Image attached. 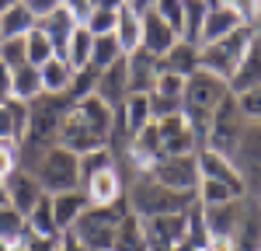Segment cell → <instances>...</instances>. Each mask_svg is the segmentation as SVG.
Listing matches in <instances>:
<instances>
[{
  "instance_id": "11a10c76",
  "label": "cell",
  "mask_w": 261,
  "mask_h": 251,
  "mask_svg": "<svg viewBox=\"0 0 261 251\" xmlns=\"http://www.w3.org/2000/svg\"><path fill=\"white\" fill-rule=\"evenodd\" d=\"M0 206H11V203H7V182H4V178H0Z\"/></svg>"
},
{
  "instance_id": "f35d334b",
  "label": "cell",
  "mask_w": 261,
  "mask_h": 251,
  "mask_svg": "<svg viewBox=\"0 0 261 251\" xmlns=\"http://www.w3.org/2000/svg\"><path fill=\"white\" fill-rule=\"evenodd\" d=\"M115 21H119V11H112V7H91L84 28H87L91 35H112V32H115Z\"/></svg>"
},
{
  "instance_id": "60d3db41",
  "label": "cell",
  "mask_w": 261,
  "mask_h": 251,
  "mask_svg": "<svg viewBox=\"0 0 261 251\" xmlns=\"http://www.w3.org/2000/svg\"><path fill=\"white\" fill-rule=\"evenodd\" d=\"M0 63L7 70H18L28 63V49H24V39H4L0 42Z\"/></svg>"
},
{
  "instance_id": "7402d4cb",
  "label": "cell",
  "mask_w": 261,
  "mask_h": 251,
  "mask_svg": "<svg viewBox=\"0 0 261 251\" xmlns=\"http://www.w3.org/2000/svg\"><path fill=\"white\" fill-rule=\"evenodd\" d=\"M49 203H53V220H56V230L60 234L73 227L77 216L91 206L87 195H84V188H70V192H60V195H49Z\"/></svg>"
},
{
  "instance_id": "f546056e",
  "label": "cell",
  "mask_w": 261,
  "mask_h": 251,
  "mask_svg": "<svg viewBox=\"0 0 261 251\" xmlns=\"http://www.w3.org/2000/svg\"><path fill=\"white\" fill-rule=\"evenodd\" d=\"M205 11L209 4L205 0H181V39L199 45V32H202V21H205Z\"/></svg>"
},
{
  "instance_id": "6da1fadb",
  "label": "cell",
  "mask_w": 261,
  "mask_h": 251,
  "mask_svg": "<svg viewBox=\"0 0 261 251\" xmlns=\"http://www.w3.org/2000/svg\"><path fill=\"white\" fill-rule=\"evenodd\" d=\"M199 203L195 192H178V188L161 185L150 171L125 174V209L133 216H161V213H185Z\"/></svg>"
},
{
  "instance_id": "30bf717a",
  "label": "cell",
  "mask_w": 261,
  "mask_h": 251,
  "mask_svg": "<svg viewBox=\"0 0 261 251\" xmlns=\"http://www.w3.org/2000/svg\"><path fill=\"white\" fill-rule=\"evenodd\" d=\"M157 136H161V157H174V154H195L199 143H195V133L185 119V112H174V115H164L157 119Z\"/></svg>"
},
{
  "instance_id": "816d5d0a",
  "label": "cell",
  "mask_w": 261,
  "mask_h": 251,
  "mask_svg": "<svg viewBox=\"0 0 261 251\" xmlns=\"http://www.w3.org/2000/svg\"><path fill=\"white\" fill-rule=\"evenodd\" d=\"M129 7H133V11H136V14H143V11H146V7H153V0H136V4H129Z\"/></svg>"
},
{
  "instance_id": "9a60e30c",
  "label": "cell",
  "mask_w": 261,
  "mask_h": 251,
  "mask_svg": "<svg viewBox=\"0 0 261 251\" xmlns=\"http://www.w3.org/2000/svg\"><path fill=\"white\" fill-rule=\"evenodd\" d=\"M125 73H129V94H150L161 73V60L146 49H136L125 56Z\"/></svg>"
},
{
  "instance_id": "680465c9",
  "label": "cell",
  "mask_w": 261,
  "mask_h": 251,
  "mask_svg": "<svg viewBox=\"0 0 261 251\" xmlns=\"http://www.w3.org/2000/svg\"><path fill=\"white\" fill-rule=\"evenodd\" d=\"M254 203H258V209H261V192H258V199H254Z\"/></svg>"
},
{
  "instance_id": "bcb514c9",
  "label": "cell",
  "mask_w": 261,
  "mask_h": 251,
  "mask_svg": "<svg viewBox=\"0 0 261 251\" xmlns=\"http://www.w3.org/2000/svg\"><path fill=\"white\" fill-rule=\"evenodd\" d=\"M21 164V157H18V143H11V140H4L0 143V178H7L14 167Z\"/></svg>"
},
{
  "instance_id": "3957f363",
  "label": "cell",
  "mask_w": 261,
  "mask_h": 251,
  "mask_svg": "<svg viewBox=\"0 0 261 251\" xmlns=\"http://www.w3.org/2000/svg\"><path fill=\"white\" fill-rule=\"evenodd\" d=\"M35 182L42 185L45 195H60V192H70V188H81V167H77V154L66 150V146H49L42 154L35 167H32Z\"/></svg>"
},
{
  "instance_id": "74e56055",
  "label": "cell",
  "mask_w": 261,
  "mask_h": 251,
  "mask_svg": "<svg viewBox=\"0 0 261 251\" xmlns=\"http://www.w3.org/2000/svg\"><path fill=\"white\" fill-rule=\"evenodd\" d=\"M98 66H84V70H73V81H70V91H66V98L70 102H81V98H87V94H94V87H98Z\"/></svg>"
},
{
  "instance_id": "4316f807",
  "label": "cell",
  "mask_w": 261,
  "mask_h": 251,
  "mask_svg": "<svg viewBox=\"0 0 261 251\" xmlns=\"http://www.w3.org/2000/svg\"><path fill=\"white\" fill-rule=\"evenodd\" d=\"M39 77H42V94H66L70 91V81H73V70L70 63L53 56L39 66Z\"/></svg>"
},
{
  "instance_id": "d590c367",
  "label": "cell",
  "mask_w": 261,
  "mask_h": 251,
  "mask_svg": "<svg viewBox=\"0 0 261 251\" xmlns=\"http://www.w3.org/2000/svg\"><path fill=\"white\" fill-rule=\"evenodd\" d=\"M119 157L108 150V146H98V150H87V154H77V167H81V182H87L91 174H98L105 167H115Z\"/></svg>"
},
{
  "instance_id": "f1b7e54d",
  "label": "cell",
  "mask_w": 261,
  "mask_h": 251,
  "mask_svg": "<svg viewBox=\"0 0 261 251\" xmlns=\"http://www.w3.org/2000/svg\"><path fill=\"white\" fill-rule=\"evenodd\" d=\"M42 94V77H39V66L24 63L18 70H11V98L14 102H35Z\"/></svg>"
},
{
  "instance_id": "9c48e42d",
  "label": "cell",
  "mask_w": 261,
  "mask_h": 251,
  "mask_svg": "<svg viewBox=\"0 0 261 251\" xmlns=\"http://www.w3.org/2000/svg\"><path fill=\"white\" fill-rule=\"evenodd\" d=\"M81 188L91 206H119V203H125V171H122V164L105 167L98 174H91L87 182H81Z\"/></svg>"
},
{
  "instance_id": "603a6c76",
  "label": "cell",
  "mask_w": 261,
  "mask_h": 251,
  "mask_svg": "<svg viewBox=\"0 0 261 251\" xmlns=\"http://www.w3.org/2000/svg\"><path fill=\"white\" fill-rule=\"evenodd\" d=\"M161 70H171V73H178V77H192V73L199 70V45L178 39L161 56Z\"/></svg>"
},
{
  "instance_id": "7bdbcfd3",
  "label": "cell",
  "mask_w": 261,
  "mask_h": 251,
  "mask_svg": "<svg viewBox=\"0 0 261 251\" xmlns=\"http://www.w3.org/2000/svg\"><path fill=\"white\" fill-rule=\"evenodd\" d=\"M185 81H188V77H178V73H171V70H161V73H157V84H153V91H150V94L181 98V91H185Z\"/></svg>"
},
{
  "instance_id": "7dc6e473",
  "label": "cell",
  "mask_w": 261,
  "mask_h": 251,
  "mask_svg": "<svg viewBox=\"0 0 261 251\" xmlns=\"http://www.w3.org/2000/svg\"><path fill=\"white\" fill-rule=\"evenodd\" d=\"M56 251H87V248L81 244V237H77L73 230H63L60 241H56Z\"/></svg>"
},
{
  "instance_id": "44dd1931",
  "label": "cell",
  "mask_w": 261,
  "mask_h": 251,
  "mask_svg": "<svg viewBox=\"0 0 261 251\" xmlns=\"http://www.w3.org/2000/svg\"><path fill=\"white\" fill-rule=\"evenodd\" d=\"M233 28H241V18L233 14V7L230 4H209L205 21H202V32H199V45H209V42L223 39Z\"/></svg>"
},
{
  "instance_id": "5b68a950",
  "label": "cell",
  "mask_w": 261,
  "mask_h": 251,
  "mask_svg": "<svg viewBox=\"0 0 261 251\" xmlns=\"http://www.w3.org/2000/svg\"><path fill=\"white\" fill-rule=\"evenodd\" d=\"M244 129H247V119L241 115V108H237V94L230 91V94L216 105V112L209 115L205 146L216 150V154H223V157H233V150H237V143H241Z\"/></svg>"
},
{
  "instance_id": "db71d44e",
  "label": "cell",
  "mask_w": 261,
  "mask_h": 251,
  "mask_svg": "<svg viewBox=\"0 0 261 251\" xmlns=\"http://www.w3.org/2000/svg\"><path fill=\"white\" fill-rule=\"evenodd\" d=\"M171 251H205V248H195V244H188V241H181V244H174Z\"/></svg>"
},
{
  "instance_id": "d6a6232c",
  "label": "cell",
  "mask_w": 261,
  "mask_h": 251,
  "mask_svg": "<svg viewBox=\"0 0 261 251\" xmlns=\"http://www.w3.org/2000/svg\"><path fill=\"white\" fill-rule=\"evenodd\" d=\"M112 251H150V244H146V237H143V230H140V220H136L133 213L122 216Z\"/></svg>"
},
{
  "instance_id": "ac0fdd59",
  "label": "cell",
  "mask_w": 261,
  "mask_h": 251,
  "mask_svg": "<svg viewBox=\"0 0 261 251\" xmlns=\"http://www.w3.org/2000/svg\"><path fill=\"white\" fill-rule=\"evenodd\" d=\"M230 91L233 94H241V91H247V87H254V84H261V35L254 32V39H251V45H247V53L241 56V63H237V70L230 73Z\"/></svg>"
},
{
  "instance_id": "6f0895ef",
  "label": "cell",
  "mask_w": 261,
  "mask_h": 251,
  "mask_svg": "<svg viewBox=\"0 0 261 251\" xmlns=\"http://www.w3.org/2000/svg\"><path fill=\"white\" fill-rule=\"evenodd\" d=\"M11 248V241H4V237H0V251H7Z\"/></svg>"
},
{
  "instance_id": "7c38bea8",
  "label": "cell",
  "mask_w": 261,
  "mask_h": 251,
  "mask_svg": "<svg viewBox=\"0 0 261 251\" xmlns=\"http://www.w3.org/2000/svg\"><path fill=\"white\" fill-rule=\"evenodd\" d=\"M195 161H199V178L223 182V185H230V188H237V192L247 195V185H244L241 171H237V164H233L230 157H223V154H216V150L202 146V150H195Z\"/></svg>"
},
{
  "instance_id": "ab89813d",
  "label": "cell",
  "mask_w": 261,
  "mask_h": 251,
  "mask_svg": "<svg viewBox=\"0 0 261 251\" xmlns=\"http://www.w3.org/2000/svg\"><path fill=\"white\" fill-rule=\"evenodd\" d=\"M0 237L4 241L24 237V213H18L14 206H0Z\"/></svg>"
},
{
  "instance_id": "484cf974",
  "label": "cell",
  "mask_w": 261,
  "mask_h": 251,
  "mask_svg": "<svg viewBox=\"0 0 261 251\" xmlns=\"http://www.w3.org/2000/svg\"><path fill=\"white\" fill-rule=\"evenodd\" d=\"M119 115H122V126H125L129 140H133L143 126L153 119V112H150V94H125V102L119 105Z\"/></svg>"
},
{
  "instance_id": "277c9868",
  "label": "cell",
  "mask_w": 261,
  "mask_h": 251,
  "mask_svg": "<svg viewBox=\"0 0 261 251\" xmlns=\"http://www.w3.org/2000/svg\"><path fill=\"white\" fill-rule=\"evenodd\" d=\"M254 32H258V28L241 24V28H233V32L223 35V39L209 42V45H199V70H209V73H216V77H223V81H230V73L237 70L241 56L247 53Z\"/></svg>"
},
{
  "instance_id": "d4e9b609",
  "label": "cell",
  "mask_w": 261,
  "mask_h": 251,
  "mask_svg": "<svg viewBox=\"0 0 261 251\" xmlns=\"http://www.w3.org/2000/svg\"><path fill=\"white\" fill-rule=\"evenodd\" d=\"M24 122H28V105L24 102H0V140H11V143H21L24 136Z\"/></svg>"
},
{
  "instance_id": "d6986e66",
  "label": "cell",
  "mask_w": 261,
  "mask_h": 251,
  "mask_svg": "<svg viewBox=\"0 0 261 251\" xmlns=\"http://www.w3.org/2000/svg\"><path fill=\"white\" fill-rule=\"evenodd\" d=\"M35 24H39L42 32H45V39L53 42L56 56L63 60V53H66V42H70V35H73V28H77V18H73V14H70V11H66V7L60 4L56 11L42 14V18L35 21Z\"/></svg>"
},
{
  "instance_id": "cb8c5ba5",
  "label": "cell",
  "mask_w": 261,
  "mask_h": 251,
  "mask_svg": "<svg viewBox=\"0 0 261 251\" xmlns=\"http://www.w3.org/2000/svg\"><path fill=\"white\" fill-rule=\"evenodd\" d=\"M35 14H32V7L21 0V4H14V7H7L4 14H0V42L4 39H24L32 28H35Z\"/></svg>"
},
{
  "instance_id": "94428289",
  "label": "cell",
  "mask_w": 261,
  "mask_h": 251,
  "mask_svg": "<svg viewBox=\"0 0 261 251\" xmlns=\"http://www.w3.org/2000/svg\"><path fill=\"white\" fill-rule=\"evenodd\" d=\"M258 251H261V241H258Z\"/></svg>"
},
{
  "instance_id": "5bb4252c",
  "label": "cell",
  "mask_w": 261,
  "mask_h": 251,
  "mask_svg": "<svg viewBox=\"0 0 261 251\" xmlns=\"http://www.w3.org/2000/svg\"><path fill=\"white\" fill-rule=\"evenodd\" d=\"M4 182H7V203L18 209V213H24V216H28V213L35 209V203L45 195V192H42V185L35 182V174H32L28 167H21V164L14 167Z\"/></svg>"
},
{
  "instance_id": "8d00e7d4",
  "label": "cell",
  "mask_w": 261,
  "mask_h": 251,
  "mask_svg": "<svg viewBox=\"0 0 261 251\" xmlns=\"http://www.w3.org/2000/svg\"><path fill=\"white\" fill-rule=\"evenodd\" d=\"M24 49H28V63H32V66H42L45 60H53V56H56L53 42L45 39V32H42L39 24H35V28L24 35Z\"/></svg>"
},
{
  "instance_id": "1f68e13d",
  "label": "cell",
  "mask_w": 261,
  "mask_h": 251,
  "mask_svg": "<svg viewBox=\"0 0 261 251\" xmlns=\"http://www.w3.org/2000/svg\"><path fill=\"white\" fill-rule=\"evenodd\" d=\"M91 42H94V35H91L84 24H77L73 35H70V42H66V53H63V60L70 63V70H84V66L91 63Z\"/></svg>"
},
{
  "instance_id": "ee69618b",
  "label": "cell",
  "mask_w": 261,
  "mask_h": 251,
  "mask_svg": "<svg viewBox=\"0 0 261 251\" xmlns=\"http://www.w3.org/2000/svg\"><path fill=\"white\" fill-rule=\"evenodd\" d=\"M230 7L241 18V24H247V28L261 24V0H230Z\"/></svg>"
},
{
  "instance_id": "f6af8a7d",
  "label": "cell",
  "mask_w": 261,
  "mask_h": 251,
  "mask_svg": "<svg viewBox=\"0 0 261 251\" xmlns=\"http://www.w3.org/2000/svg\"><path fill=\"white\" fill-rule=\"evenodd\" d=\"M153 11L174 28V35L181 39V0H153Z\"/></svg>"
},
{
  "instance_id": "b9f144b4",
  "label": "cell",
  "mask_w": 261,
  "mask_h": 251,
  "mask_svg": "<svg viewBox=\"0 0 261 251\" xmlns=\"http://www.w3.org/2000/svg\"><path fill=\"white\" fill-rule=\"evenodd\" d=\"M237 108H241V115L247 122H261V84L237 94Z\"/></svg>"
},
{
  "instance_id": "9f6ffc18",
  "label": "cell",
  "mask_w": 261,
  "mask_h": 251,
  "mask_svg": "<svg viewBox=\"0 0 261 251\" xmlns=\"http://www.w3.org/2000/svg\"><path fill=\"white\" fill-rule=\"evenodd\" d=\"M14 4H21V0H0V14H4L7 7H14Z\"/></svg>"
},
{
  "instance_id": "8fae6325",
  "label": "cell",
  "mask_w": 261,
  "mask_h": 251,
  "mask_svg": "<svg viewBox=\"0 0 261 251\" xmlns=\"http://www.w3.org/2000/svg\"><path fill=\"white\" fill-rule=\"evenodd\" d=\"M244 213H247V195L244 199H230V203H216V206H202V220H205L209 237H230L233 241Z\"/></svg>"
},
{
  "instance_id": "ffe728a7",
  "label": "cell",
  "mask_w": 261,
  "mask_h": 251,
  "mask_svg": "<svg viewBox=\"0 0 261 251\" xmlns=\"http://www.w3.org/2000/svg\"><path fill=\"white\" fill-rule=\"evenodd\" d=\"M94 94L105 98V102L112 105V108H119L125 102V94H129V73H125V56L119 63H112V66H105L98 73V87H94Z\"/></svg>"
},
{
  "instance_id": "f907efd6",
  "label": "cell",
  "mask_w": 261,
  "mask_h": 251,
  "mask_svg": "<svg viewBox=\"0 0 261 251\" xmlns=\"http://www.w3.org/2000/svg\"><path fill=\"white\" fill-rule=\"evenodd\" d=\"M98 7H112V11H119V7H125V0H98Z\"/></svg>"
},
{
  "instance_id": "91938a15",
  "label": "cell",
  "mask_w": 261,
  "mask_h": 251,
  "mask_svg": "<svg viewBox=\"0 0 261 251\" xmlns=\"http://www.w3.org/2000/svg\"><path fill=\"white\" fill-rule=\"evenodd\" d=\"M125 4H136V0H125Z\"/></svg>"
},
{
  "instance_id": "52a82bcc",
  "label": "cell",
  "mask_w": 261,
  "mask_h": 251,
  "mask_svg": "<svg viewBox=\"0 0 261 251\" xmlns=\"http://www.w3.org/2000/svg\"><path fill=\"white\" fill-rule=\"evenodd\" d=\"M150 174L167 188L178 192H195L199 188V161L195 154H174V157H161L157 164L150 167Z\"/></svg>"
},
{
  "instance_id": "8992f818",
  "label": "cell",
  "mask_w": 261,
  "mask_h": 251,
  "mask_svg": "<svg viewBox=\"0 0 261 251\" xmlns=\"http://www.w3.org/2000/svg\"><path fill=\"white\" fill-rule=\"evenodd\" d=\"M230 161L241 171L247 195H258L261 192V122H247V129H244L241 143H237Z\"/></svg>"
},
{
  "instance_id": "681fc988",
  "label": "cell",
  "mask_w": 261,
  "mask_h": 251,
  "mask_svg": "<svg viewBox=\"0 0 261 251\" xmlns=\"http://www.w3.org/2000/svg\"><path fill=\"white\" fill-rule=\"evenodd\" d=\"M11 98V70L0 63V102H7Z\"/></svg>"
},
{
  "instance_id": "e575fe53",
  "label": "cell",
  "mask_w": 261,
  "mask_h": 251,
  "mask_svg": "<svg viewBox=\"0 0 261 251\" xmlns=\"http://www.w3.org/2000/svg\"><path fill=\"white\" fill-rule=\"evenodd\" d=\"M195 199H199V206H216V203L244 199V192H237V188H230V185H223V182H209V178H199Z\"/></svg>"
},
{
  "instance_id": "4dcf8cb0",
  "label": "cell",
  "mask_w": 261,
  "mask_h": 251,
  "mask_svg": "<svg viewBox=\"0 0 261 251\" xmlns=\"http://www.w3.org/2000/svg\"><path fill=\"white\" fill-rule=\"evenodd\" d=\"M24 234H39V237H56L60 230H56V220H53V203H49V195H42L35 209L24 216Z\"/></svg>"
},
{
  "instance_id": "c3c4849f",
  "label": "cell",
  "mask_w": 261,
  "mask_h": 251,
  "mask_svg": "<svg viewBox=\"0 0 261 251\" xmlns=\"http://www.w3.org/2000/svg\"><path fill=\"white\" fill-rule=\"evenodd\" d=\"M24 4L32 7V14H35V18H42V14H49V11H56V7H60L63 0H24Z\"/></svg>"
},
{
  "instance_id": "83f0119b",
  "label": "cell",
  "mask_w": 261,
  "mask_h": 251,
  "mask_svg": "<svg viewBox=\"0 0 261 251\" xmlns=\"http://www.w3.org/2000/svg\"><path fill=\"white\" fill-rule=\"evenodd\" d=\"M115 39H119V49L129 56V53H136L143 42V24H140V14L125 4L119 7V21H115Z\"/></svg>"
},
{
  "instance_id": "6125c7cd",
  "label": "cell",
  "mask_w": 261,
  "mask_h": 251,
  "mask_svg": "<svg viewBox=\"0 0 261 251\" xmlns=\"http://www.w3.org/2000/svg\"><path fill=\"white\" fill-rule=\"evenodd\" d=\"M258 35H261V28H258Z\"/></svg>"
},
{
  "instance_id": "836d02e7",
  "label": "cell",
  "mask_w": 261,
  "mask_h": 251,
  "mask_svg": "<svg viewBox=\"0 0 261 251\" xmlns=\"http://www.w3.org/2000/svg\"><path fill=\"white\" fill-rule=\"evenodd\" d=\"M122 56H125V53L119 49V39H115V32H112V35H94V42H91V66L105 70V66L119 63Z\"/></svg>"
},
{
  "instance_id": "e0dca14e",
  "label": "cell",
  "mask_w": 261,
  "mask_h": 251,
  "mask_svg": "<svg viewBox=\"0 0 261 251\" xmlns=\"http://www.w3.org/2000/svg\"><path fill=\"white\" fill-rule=\"evenodd\" d=\"M73 105H77V112L84 115V122L94 129V136L108 146L112 126H115V108L105 102V98H98V94H87V98H81V102H73Z\"/></svg>"
},
{
  "instance_id": "2e32d148",
  "label": "cell",
  "mask_w": 261,
  "mask_h": 251,
  "mask_svg": "<svg viewBox=\"0 0 261 251\" xmlns=\"http://www.w3.org/2000/svg\"><path fill=\"white\" fill-rule=\"evenodd\" d=\"M140 24H143V42H140V49H146V53H153L157 60H161L164 53L178 42V35H174V28L167 24V21L153 11V7H146L140 14Z\"/></svg>"
},
{
  "instance_id": "f5cc1de1",
  "label": "cell",
  "mask_w": 261,
  "mask_h": 251,
  "mask_svg": "<svg viewBox=\"0 0 261 251\" xmlns=\"http://www.w3.org/2000/svg\"><path fill=\"white\" fill-rule=\"evenodd\" d=\"M7 251H28V241L18 237V241H11V248H7Z\"/></svg>"
},
{
  "instance_id": "be15d7a7",
  "label": "cell",
  "mask_w": 261,
  "mask_h": 251,
  "mask_svg": "<svg viewBox=\"0 0 261 251\" xmlns=\"http://www.w3.org/2000/svg\"><path fill=\"white\" fill-rule=\"evenodd\" d=\"M0 143H4V140H0Z\"/></svg>"
},
{
  "instance_id": "4fadbf2b",
  "label": "cell",
  "mask_w": 261,
  "mask_h": 251,
  "mask_svg": "<svg viewBox=\"0 0 261 251\" xmlns=\"http://www.w3.org/2000/svg\"><path fill=\"white\" fill-rule=\"evenodd\" d=\"M60 146L73 150V154H87V150H98V146H105L98 136H94V129L84 122V115L77 112V105H70V108H66V115H63Z\"/></svg>"
},
{
  "instance_id": "7a4b0ae2",
  "label": "cell",
  "mask_w": 261,
  "mask_h": 251,
  "mask_svg": "<svg viewBox=\"0 0 261 251\" xmlns=\"http://www.w3.org/2000/svg\"><path fill=\"white\" fill-rule=\"evenodd\" d=\"M125 213H129L125 203H119V206H87L70 230L81 237V244L87 251H112L115 234H119V223H122Z\"/></svg>"
},
{
  "instance_id": "ba28073f",
  "label": "cell",
  "mask_w": 261,
  "mask_h": 251,
  "mask_svg": "<svg viewBox=\"0 0 261 251\" xmlns=\"http://www.w3.org/2000/svg\"><path fill=\"white\" fill-rule=\"evenodd\" d=\"M140 220V216H136ZM140 230L146 237L150 248H174L185 241V230H188V209L185 213H161V216H143Z\"/></svg>"
}]
</instances>
